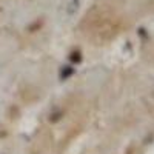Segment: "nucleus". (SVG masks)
I'll use <instances>...</instances> for the list:
<instances>
[{
    "label": "nucleus",
    "mask_w": 154,
    "mask_h": 154,
    "mask_svg": "<svg viewBox=\"0 0 154 154\" xmlns=\"http://www.w3.org/2000/svg\"><path fill=\"white\" fill-rule=\"evenodd\" d=\"M74 72H75V68H74V66L65 65V66H62L60 71H59V79H60L62 82H65V80L69 79L71 75H74Z\"/></svg>",
    "instance_id": "nucleus-1"
},
{
    "label": "nucleus",
    "mask_w": 154,
    "mask_h": 154,
    "mask_svg": "<svg viewBox=\"0 0 154 154\" xmlns=\"http://www.w3.org/2000/svg\"><path fill=\"white\" fill-rule=\"evenodd\" d=\"M69 60L74 63V65H77V63L82 62V54L79 53V51H72V53L69 54Z\"/></svg>",
    "instance_id": "nucleus-2"
},
{
    "label": "nucleus",
    "mask_w": 154,
    "mask_h": 154,
    "mask_svg": "<svg viewBox=\"0 0 154 154\" xmlns=\"http://www.w3.org/2000/svg\"><path fill=\"white\" fill-rule=\"evenodd\" d=\"M60 117H62V112H56V114L51 116V119H49V120H51V122H57Z\"/></svg>",
    "instance_id": "nucleus-3"
}]
</instances>
